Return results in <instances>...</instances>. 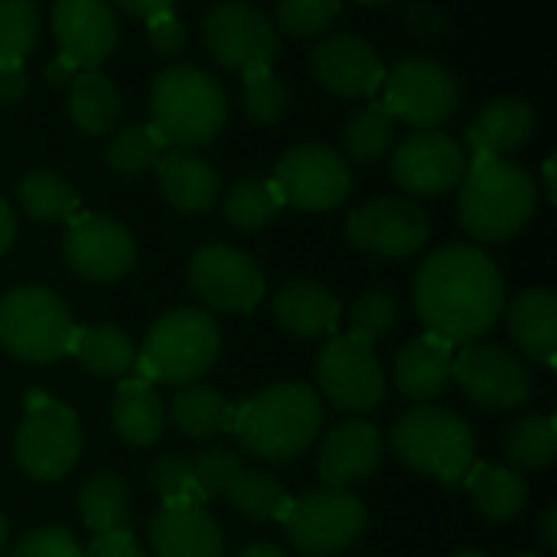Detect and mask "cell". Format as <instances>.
I'll return each mask as SVG.
<instances>
[{
	"label": "cell",
	"mask_w": 557,
	"mask_h": 557,
	"mask_svg": "<svg viewBox=\"0 0 557 557\" xmlns=\"http://www.w3.org/2000/svg\"><path fill=\"white\" fill-rule=\"evenodd\" d=\"M39 36L33 0H0V65H23Z\"/></svg>",
	"instance_id": "60d3db41"
},
{
	"label": "cell",
	"mask_w": 557,
	"mask_h": 557,
	"mask_svg": "<svg viewBox=\"0 0 557 557\" xmlns=\"http://www.w3.org/2000/svg\"><path fill=\"white\" fill-rule=\"evenodd\" d=\"M392 454L418 473L457 486L473 467L476 441L470 424L447 408H414L392 428Z\"/></svg>",
	"instance_id": "8992f818"
},
{
	"label": "cell",
	"mask_w": 557,
	"mask_h": 557,
	"mask_svg": "<svg viewBox=\"0 0 557 557\" xmlns=\"http://www.w3.org/2000/svg\"><path fill=\"white\" fill-rule=\"evenodd\" d=\"M232 411L235 408L222 398V392L209 385H183V392L170 401L173 424L193 441H212L232 431Z\"/></svg>",
	"instance_id": "1f68e13d"
},
{
	"label": "cell",
	"mask_w": 557,
	"mask_h": 557,
	"mask_svg": "<svg viewBox=\"0 0 557 557\" xmlns=\"http://www.w3.org/2000/svg\"><path fill=\"white\" fill-rule=\"evenodd\" d=\"M69 85V114L85 134H104L117 124L124 104L108 75L98 69H82Z\"/></svg>",
	"instance_id": "4dcf8cb0"
},
{
	"label": "cell",
	"mask_w": 557,
	"mask_h": 557,
	"mask_svg": "<svg viewBox=\"0 0 557 557\" xmlns=\"http://www.w3.org/2000/svg\"><path fill=\"white\" fill-rule=\"evenodd\" d=\"M85 557H147V555H144V548L137 545V539H134L127 529H117V532L95 535V542L88 545Z\"/></svg>",
	"instance_id": "c3c4849f"
},
{
	"label": "cell",
	"mask_w": 557,
	"mask_h": 557,
	"mask_svg": "<svg viewBox=\"0 0 557 557\" xmlns=\"http://www.w3.org/2000/svg\"><path fill=\"white\" fill-rule=\"evenodd\" d=\"M147 39L160 55H180L186 49V26L173 10L147 16Z\"/></svg>",
	"instance_id": "7dc6e473"
},
{
	"label": "cell",
	"mask_w": 557,
	"mask_h": 557,
	"mask_svg": "<svg viewBox=\"0 0 557 557\" xmlns=\"http://www.w3.org/2000/svg\"><path fill=\"white\" fill-rule=\"evenodd\" d=\"M20 206L33 222H62L78 212V193L52 170H33L20 180Z\"/></svg>",
	"instance_id": "836d02e7"
},
{
	"label": "cell",
	"mask_w": 557,
	"mask_h": 557,
	"mask_svg": "<svg viewBox=\"0 0 557 557\" xmlns=\"http://www.w3.org/2000/svg\"><path fill=\"white\" fill-rule=\"evenodd\" d=\"M222 349L219 323L196 307L166 310L147 333L144 349L137 352V375L147 382L166 385H196Z\"/></svg>",
	"instance_id": "5b68a950"
},
{
	"label": "cell",
	"mask_w": 557,
	"mask_h": 557,
	"mask_svg": "<svg viewBox=\"0 0 557 557\" xmlns=\"http://www.w3.org/2000/svg\"><path fill=\"white\" fill-rule=\"evenodd\" d=\"M535 134V111L522 98H496L490 101L473 127H470V147L480 153L506 157L522 150Z\"/></svg>",
	"instance_id": "83f0119b"
},
{
	"label": "cell",
	"mask_w": 557,
	"mask_h": 557,
	"mask_svg": "<svg viewBox=\"0 0 557 557\" xmlns=\"http://www.w3.org/2000/svg\"><path fill=\"white\" fill-rule=\"evenodd\" d=\"M557 457L555 418H522L506 434V460L516 473L545 470Z\"/></svg>",
	"instance_id": "d590c367"
},
{
	"label": "cell",
	"mask_w": 557,
	"mask_h": 557,
	"mask_svg": "<svg viewBox=\"0 0 557 557\" xmlns=\"http://www.w3.org/2000/svg\"><path fill=\"white\" fill-rule=\"evenodd\" d=\"M287 101H290L287 85L271 72V65L245 75V82H242V108L255 124H261V127L277 124L284 117V111H287Z\"/></svg>",
	"instance_id": "b9f144b4"
},
{
	"label": "cell",
	"mask_w": 557,
	"mask_h": 557,
	"mask_svg": "<svg viewBox=\"0 0 557 557\" xmlns=\"http://www.w3.org/2000/svg\"><path fill=\"white\" fill-rule=\"evenodd\" d=\"M539 202L532 173L506 157L473 150L460 180V222L476 242H506L519 235Z\"/></svg>",
	"instance_id": "3957f363"
},
{
	"label": "cell",
	"mask_w": 557,
	"mask_h": 557,
	"mask_svg": "<svg viewBox=\"0 0 557 557\" xmlns=\"http://www.w3.org/2000/svg\"><path fill=\"white\" fill-rule=\"evenodd\" d=\"M506 307V284L496 261L473 245L434 251L414 274V310L428 333L450 346L486 336Z\"/></svg>",
	"instance_id": "6da1fadb"
},
{
	"label": "cell",
	"mask_w": 557,
	"mask_h": 557,
	"mask_svg": "<svg viewBox=\"0 0 557 557\" xmlns=\"http://www.w3.org/2000/svg\"><path fill=\"white\" fill-rule=\"evenodd\" d=\"M202 42L219 65L242 75L268 69L281 52L271 20L258 7L242 0H225L206 13Z\"/></svg>",
	"instance_id": "7c38bea8"
},
{
	"label": "cell",
	"mask_w": 557,
	"mask_h": 557,
	"mask_svg": "<svg viewBox=\"0 0 557 557\" xmlns=\"http://www.w3.org/2000/svg\"><path fill=\"white\" fill-rule=\"evenodd\" d=\"M75 320L65 300L39 284L0 297V346L29 366H49L69 356Z\"/></svg>",
	"instance_id": "52a82bcc"
},
{
	"label": "cell",
	"mask_w": 557,
	"mask_h": 557,
	"mask_svg": "<svg viewBox=\"0 0 557 557\" xmlns=\"http://www.w3.org/2000/svg\"><path fill=\"white\" fill-rule=\"evenodd\" d=\"M78 512L88 532L104 535L127 529L131 519V490L117 473H91L78 490Z\"/></svg>",
	"instance_id": "d6a6232c"
},
{
	"label": "cell",
	"mask_w": 557,
	"mask_h": 557,
	"mask_svg": "<svg viewBox=\"0 0 557 557\" xmlns=\"http://www.w3.org/2000/svg\"><path fill=\"white\" fill-rule=\"evenodd\" d=\"M238 557H287L281 548H274V545H251V548H245Z\"/></svg>",
	"instance_id": "6f0895ef"
},
{
	"label": "cell",
	"mask_w": 557,
	"mask_h": 557,
	"mask_svg": "<svg viewBox=\"0 0 557 557\" xmlns=\"http://www.w3.org/2000/svg\"><path fill=\"white\" fill-rule=\"evenodd\" d=\"M395 144V117L382 104H366L359 108L343 131V147L349 160L356 163H375L382 160Z\"/></svg>",
	"instance_id": "8d00e7d4"
},
{
	"label": "cell",
	"mask_w": 557,
	"mask_h": 557,
	"mask_svg": "<svg viewBox=\"0 0 557 557\" xmlns=\"http://www.w3.org/2000/svg\"><path fill=\"white\" fill-rule=\"evenodd\" d=\"M542 535H545V545H548V552H557V509L552 506L548 512H545V519H542Z\"/></svg>",
	"instance_id": "11a10c76"
},
{
	"label": "cell",
	"mask_w": 557,
	"mask_h": 557,
	"mask_svg": "<svg viewBox=\"0 0 557 557\" xmlns=\"http://www.w3.org/2000/svg\"><path fill=\"white\" fill-rule=\"evenodd\" d=\"M228 117V98L215 75L173 65L153 78L150 127L173 150H196L219 137Z\"/></svg>",
	"instance_id": "277c9868"
},
{
	"label": "cell",
	"mask_w": 557,
	"mask_h": 557,
	"mask_svg": "<svg viewBox=\"0 0 557 557\" xmlns=\"http://www.w3.org/2000/svg\"><path fill=\"white\" fill-rule=\"evenodd\" d=\"M114 431L127 447H153L163 434L166 411L153 388V382L131 375L117 382L114 405H111Z\"/></svg>",
	"instance_id": "4316f807"
},
{
	"label": "cell",
	"mask_w": 557,
	"mask_h": 557,
	"mask_svg": "<svg viewBox=\"0 0 557 557\" xmlns=\"http://www.w3.org/2000/svg\"><path fill=\"white\" fill-rule=\"evenodd\" d=\"M157 183L176 212H206L219 199V173L189 150L160 153L153 163Z\"/></svg>",
	"instance_id": "d4e9b609"
},
{
	"label": "cell",
	"mask_w": 557,
	"mask_h": 557,
	"mask_svg": "<svg viewBox=\"0 0 557 557\" xmlns=\"http://www.w3.org/2000/svg\"><path fill=\"white\" fill-rule=\"evenodd\" d=\"M349 242L369 255L408 258L421 251L431 238V222L421 206L408 199H375L349 212Z\"/></svg>",
	"instance_id": "ac0fdd59"
},
{
	"label": "cell",
	"mask_w": 557,
	"mask_h": 557,
	"mask_svg": "<svg viewBox=\"0 0 557 557\" xmlns=\"http://www.w3.org/2000/svg\"><path fill=\"white\" fill-rule=\"evenodd\" d=\"M26 95V69L23 65H0V108L20 104Z\"/></svg>",
	"instance_id": "f907efd6"
},
{
	"label": "cell",
	"mask_w": 557,
	"mask_h": 557,
	"mask_svg": "<svg viewBox=\"0 0 557 557\" xmlns=\"http://www.w3.org/2000/svg\"><path fill=\"white\" fill-rule=\"evenodd\" d=\"M225 499L232 503V509L238 516H245L255 525L271 522V519L281 522L287 516V509H290V496L284 493V486L277 480H271L268 473H261V470H242L232 480Z\"/></svg>",
	"instance_id": "e575fe53"
},
{
	"label": "cell",
	"mask_w": 557,
	"mask_h": 557,
	"mask_svg": "<svg viewBox=\"0 0 557 557\" xmlns=\"http://www.w3.org/2000/svg\"><path fill=\"white\" fill-rule=\"evenodd\" d=\"M454 379L463 395L486 411L522 408L532 398V372L529 366L493 343H467L454 356Z\"/></svg>",
	"instance_id": "5bb4252c"
},
{
	"label": "cell",
	"mask_w": 557,
	"mask_h": 557,
	"mask_svg": "<svg viewBox=\"0 0 557 557\" xmlns=\"http://www.w3.org/2000/svg\"><path fill=\"white\" fill-rule=\"evenodd\" d=\"M78 72H82V69H78L72 59H65L62 52H59V55H55V59L46 65V78H49L52 85H69V82H72Z\"/></svg>",
	"instance_id": "f5cc1de1"
},
{
	"label": "cell",
	"mask_w": 557,
	"mask_h": 557,
	"mask_svg": "<svg viewBox=\"0 0 557 557\" xmlns=\"http://www.w3.org/2000/svg\"><path fill=\"white\" fill-rule=\"evenodd\" d=\"M69 356L78 359L82 369H88L98 379H127V372L137 366V346L134 339L117 326H75Z\"/></svg>",
	"instance_id": "f1b7e54d"
},
{
	"label": "cell",
	"mask_w": 557,
	"mask_h": 557,
	"mask_svg": "<svg viewBox=\"0 0 557 557\" xmlns=\"http://www.w3.org/2000/svg\"><path fill=\"white\" fill-rule=\"evenodd\" d=\"M395 317H398V304L388 290H366L352 304V333H362L375 343L395 326Z\"/></svg>",
	"instance_id": "f6af8a7d"
},
{
	"label": "cell",
	"mask_w": 557,
	"mask_h": 557,
	"mask_svg": "<svg viewBox=\"0 0 557 557\" xmlns=\"http://www.w3.org/2000/svg\"><path fill=\"white\" fill-rule=\"evenodd\" d=\"M512 343L539 366L552 369L557 356V297L548 287L519 294L509 307Z\"/></svg>",
	"instance_id": "484cf974"
},
{
	"label": "cell",
	"mask_w": 557,
	"mask_h": 557,
	"mask_svg": "<svg viewBox=\"0 0 557 557\" xmlns=\"http://www.w3.org/2000/svg\"><path fill=\"white\" fill-rule=\"evenodd\" d=\"M454 382V346L434 333L411 339L395 359V385L408 401H437Z\"/></svg>",
	"instance_id": "603a6c76"
},
{
	"label": "cell",
	"mask_w": 557,
	"mask_h": 557,
	"mask_svg": "<svg viewBox=\"0 0 557 557\" xmlns=\"http://www.w3.org/2000/svg\"><path fill=\"white\" fill-rule=\"evenodd\" d=\"M10 557H85V548L65 529H36L16 542Z\"/></svg>",
	"instance_id": "bcb514c9"
},
{
	"label": "cell",
	"mask_w": 557,
	"mask_h": 557,
	"mask_svg": "<svg viewBox=\"0 0 557 557\" xmlns=\"http://www.w3.org/2000/svg\"><path fill=\"white\" fill-rule=\"evenodd\" d=\"M3 548H7V519L0 516V557H3Z\"/></svg>",
	"instance_id": "680465c9"
},
{
	"label": "cell",
	"mask_w": 557,
	"mask_h": 557,
	"mask_svg": "<svg viewBox=\"0 0 557 557\" xmlns=\"http://www.w3.org/2000/svg\"><path fill=\"white\" fill-rule=\"evenodd\" d=\"M519 557H535V555H519Z\"/></svg>",
	"instance_id": "6125c7cd"
},
{
	"label": "cell",
	"mask_w": 557,
	"mask_h": 557,
	"mask_svg": "<svg viewBox=\"0 0 557 557\" xmlns=\"http://www.w3.org/2000/svg\"><path fill=\"white\" fill-rule=\"evenodd\" d=\"M124 13H131V16H153V13H160V10H173V3L176 0H114Z\"/></svg>",
	"instance_id": "816d5d0a"
},
{
	"label": "cell",
	"mask_w": 557,
	"mask_h": 557,
	"mask_svg": "<svg viewBox=\"0 0 557 557\" xmlns=\"http://www.w3.org/2000/svg\"><path fill=\"white\" fill-rule=\"evenodd\" d=\"M382 457H385V441L379 428L366 421H343L323 437L317 470L330 490H346L349 483L372 476Z\"/></svg>",
	"instance_id": "44dd1931"
},
{
	"label": "cell",
	"mask_w": 557,
	"mask_h": 557,
	"mask_svg": "<svg viewBox=\"0 0 557 557\" xmlns=\"http://www.w3.org/2000/svg\"><path fill=\"white\" fill-rule=\"evenodd\" d=\"M545 196H548V202L555 206L557 202V180H555V157L545 163Z\"/></svg>",
	"instance_id": "9f6ffc18"
},
{
	"label": "cell",
	"mask_w": 557,
	"mask_h": 557,
	"mask_svg": "<svg viewBox=\"0 0 557 557\" xmlns=\"http://www.w3.org/2000/svg\"><path fill=\"white\" fill-rule=\"evenodd\" d=\"M339 300L313 281H290L274 294V320L300 339L333 336L339 326Z\"/></svg>",
	"instance_id": "cb8c5ba5"
},
{
	"label": "cell",
	"mask_w": 557,
	"mask_h": 557,
	"mask_svg": "<svg viewBox=\"0 0 557 557\" xmlns=\"http://www.w3.org/2000/svg\"><path fill=\"white\" fill-rule=\"evenodd\" d=\"M408 26H411V33H418L424 39H434V36H444L450 29V16L434 3H414L408 10Z\"/></svg>",
	"instance_id": "681fc988"
},
{
	"label": "cell",
	"mask_w": 557,
	"mask_h": 557,
	"mask_svg": "<svg viewBox=\"0 0 557 557\" xmlns=\"http://www.w3.org/2000/svg\"><path fill=\"white\" fill-rule=\"evenodd\" d=\"M147 532L157 557H222L225 552L219 522L202 506H163Z\"/></svg>",
	"instance_id": "7402d4cb"
},
{
	"label": "cell",
	"mask_w": 557,
	"mask_h": 557,
	"mask_svg": "<svg viewBox=\"0 0 557 557\" xmlns=\"http://www.w3.org/2000/svg\"><path fill=\"white\" fill-rule=\"evenodd\" d=\"M13 235H16V219H13L10 206L0 199V255L13 245Z\"/></svg>",
	"instance_id": "db71d44e"
},
{
	"label": "cell",
	"mask_w": 557,
	"mask_h": 557,
	"mask_svg": "<svg viewBox=\"0 0 557 557\" xmlns=\"http://www.w3.org/2000/svg\"><path fill=\"white\" fill-rule=\"evenodd\" d=\"M82 428L69 405L26 392V418L16 431V463L39 483H55L78 463Z\"/></svg>",
	"instance_id": "ba28073f"
},
{
	"label": "cell",
	"mask_w": 557,
	"mask_h": 557,
	"mask_svg": "<svg viewBox=\"0 0 557 557\" xmlns=\"http://www.w3.org/2000/svg\"><path fill=\"white\" fill-rule=\"evenodd\" d=\"M366 506L349 490H320L290 499L284 522L287 542L304 555H336L366 532Z\"/></svg>",
	"instance_id": "9c48e42d"
},
{
	"label": "cell",
	"mask_w": 557,
	"mask_h": 557,
	"mask_svg": "<svg viewBox=\"0 0 557 557\" xmlns=\"http://www.w3.org/2000/svg\"><path fill=\"white\" fill-rule=\"evenodd\" d=\"M323 431V401L304 385H274L232 411V434L245 447V454L271 463L297 460L313 447Z\"/></svg>",
	"instance_id": "7a4b0ae2"
},
{
	"label": "cell",
	"mask_w": 557,
	"mask_h": 557,
	"mask_svg": "<svg viewBox=\"0 0 557 557\" xmlns=\"http://www.w3.org/2000/svg\"><path fill=\"white\" fill-rule=\"evenodd\" d=\"M52 33L65 59L78 69H98L117 42V20L108 0H55Z\"/></svg>",
	"instance_id": "ffe728a7"
},
{
	"label": "cell",
	"mask_w": 557,
	"mask_h": 557,
	"mask_svg": "<svg viewBox=\"0 0 557 557\" xmlns=\"http://www.w3.org/2000/svg\"><path fill=\"white\" fill-rule=\"evenodd\" d=\"M62 255L78 277L91 284H111L134 268L137 245L134 235L108 215H72Z\"/></svg>",
	"instance_id": "2e32d148"
},
{
	"label": "cell",
	"mask_w": 557,
	"mask_h": 557,
	"mask_svg": "<svg viewBox=\"0 0 557 557\" xmlns=\"http://www.w3.org/2000/svg\"><path fill=\"white\" fill-rule=\"evenodd\" d=\"M343 0H277V26L290 36H317L336 23Z\"/></svg>",
	"instance_id": "ee69618b"
},
{
	"label": "cell",
	"mask_w": 557,
	"mask_h": 557,
	"mask_svg": "<svg viewBox=\"0 0 557 557\" xmlns=\"http://www.w3.org/2000/svg\"><path fill=\"white\" fill-rule=\"evenodd\" d=\"M271 183L277 186L284 206H297L304 212H330L346 202L352 173L346 157L333 147L300 144L277 160Z\"/></svg>",
	"instance_id": "4fadbf2b"
},
{
	"label": "cell",
	"mask_w": 557,
	"mask_h": 557,
	"mask_svg": "<svg viewBox=\"0 0 557 557\" xmlns=\"http://www.w3.org/2000/svg\"><path fill=\"white\" fill-rule=\"evenodd\" d=\"M454 557H486V555H480V552H463V555H454Z\"/></svg>",
	"instance_id": "94428289"
},
{
	"label": "cell",
	"mask_w": 557,
	"mask_h": 557,
	"mask_svg": "<svg viewBox=\"0 0 557 557\" xmlns=\"http://www.w3.org/2000/svg\"><path fill=\"white\" fill-rule=\"evenodd\" d=\"M473 499V506L496 522L516 519L529 499V486L522 480V473L509 470V467H496V463H480L470 467L467 476L460 480Z\"/></svg>",
	"instance_id": "f546056e"
},
{
	"label": "cell",
	"mask_w": 557,
	"mask_h": 557,
	"mask_svg": "<svg viewBox=\"0 0 557 557\" xmlns=\"http://www.w3.org/2000/svg\"><path fill=\"white\" fill-rule=\"evenodd\" d=\"M284 199L277 193V186L271 180H242L228 189L225 196V219L242 228V232H258L264 228L277 212H281Z\"/></svg>",
	"instance_id": "74e56055"
},
{
	"label": "cell",
	"mask_w": 557,
	"mask_h": 557,
	"mask_svg": "<svg viewBox=\"0 0 557 557\" xmlns=\"http://www.w3.org/2000/svg\"><path fill=\"white\" fill-rule=\"evenodd\" d=\"M313 75L317 82L339 98H375L385 82V65L375 49L356 33L326 36L313 49Z\"/></svg>",
	"instance_id": "d6986e66"
},
{
	"label": "cell",
	"mask_w": 557,
	"mask_h": 557,
	"mask_svg": "<svg viewBox=\"0 0 557 557\" xmlns=\"http://www.w3.org/2000/svg\"><path fill=\"white\" fill-rule=\"evenodd\" d=\"M356 3H366V7H372V3H388V0H356Z\"/></svg>",
	"instance_id": "91938a15"
},
{
	"label": "cell",
	"mask_w": 557,
	"mask_h": 557,
	"mask_svg": "<svg viewBox=\"0 0 557 557\" xmlns=\"http://www.w3.org/2000/svg\"><path fill=\"white\" fill-rule=\"evenodd\" d=\"M166 150V144L160 140V134L150 124H131L124 131H117L108 147H104V163L117 173V176H137L144 170H150L160 153Z\"/></svg>",
	"instance_id": "f35d334b"
},
{
	"label": "cell",
	"mask_w": 557,
	"mask_h": 557,
	"mask_svg": "<svg viewBox=\"0 0 557 557\" xmlns=\"http://www.w3.org/2000/svg\"><path fill=\"white\" fill-rule=\"evenodd\" d=\"M147 483L163 499V506H206L193 463L183 454H160L147 470Z\"/></svg>",
	"instance_id": "ab89813d"
},
{
	"label": "cell",
	"mask_w": 557,
	"mask_h": 557,
	"mask_svg": "<svg viewBox=\"0 0 557 557\" xmlns=\"http://www.w3.org/2000/svg\"><path fill=\"white\" fill-rule=\"evenodd\" d=\"M193 294L222 313H251L264 300V274L251 255L232 245H206L189 261Z\"/></svg>",
	"instance_id": "9a60e30c"
},
{
	"label": "cell",
	"mask_w": 557,
	"mask_h": 557,
	"mask_svg": "<svg viewBox=\"0 0 557 557\" xmlns=\"http://www.w3.org/2000/svg\"><path fill=\"white\" fill-rule=\"evenodd\" d=\"M317 382L333 408L366 414L385 398V372L375 359V343L362 333L333 336L317 356Z\"/></svg>",
	"instance_id": "30bf717a"
},
{
	"label": "cell",
	"mask_w": 557,
	"mask_h": 557,
	"mask_svg": "<svg viewBox=\"0 0 557 557\" xmlns=\"http://www.w3.org/2000/svg\"><path fill=\"white\" fill-rule=\"evenodd\" d=\"M189 463H193V473H196V483H199V490H202L206 503H209V499L225 496V493H228V486H232V480L245 470L242 454H238L235 447H225V444H219V447H206V450L193 454V457H189Z\"/></svg>",
	"instance_id": "7bdbcfd3"
},
{
	"label": "cell",
	"mask_w": 557,
	"mask_h": 557,
	"mask_svg": "<svg viewBox=\"0 0 557 557\" xmlns=\"http://www.w3.org/2000/svg\"><path fill=\"white\" fill-rule=\"evenodd\" d=\"M382 108L414 127H441L460 108V85L434 59H405L382 82Z\"/></svg>",
	"instance_id": "8fae6325"
},
{
	"label": "cell",
	"mask_w": 557,
	"mask_h": 557,
	"mask_svg": "<svg viewBox=\"0 0 557 557\" xmlns=\"http://www.w3.org/2000/svg\"><path fill=\"white\" fill-rule=\"evenodd\" d=\"M467 173L463 147L434 127H421L408 134L392 153V176L401 189L414 196H441L460 186Z\"/></svg>",
	"instance_id": "e0dca14e"
}]
</instances>
